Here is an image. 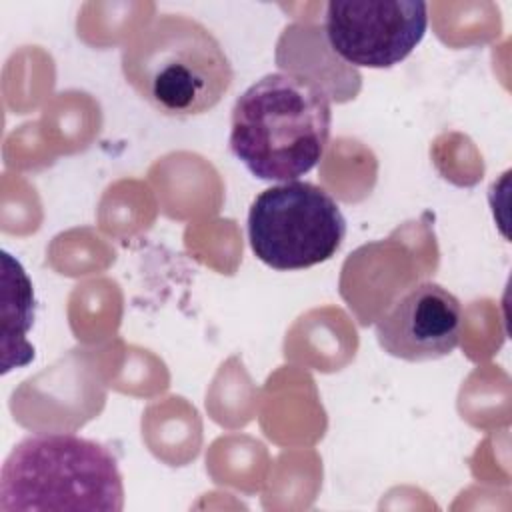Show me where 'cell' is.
<instances>
[{"instance_id": "277c9868", "label": "cell", "mask_w": 512, "mask_h": 512, "mask_svg": "<svg viewBox=\"0 0 512 512\" xmlns=\"http://www.w3.org/2000/svg\"><path fill=\"white\" fill-rule=\"evenodd\" d=\"M346 236L336 200L312 182H282L262 190L248 212V240L274 270H304L330 260Z\"/></svg>"}, {"instance_id": "52a82bcc", "label": "cell", "mask_w": 512, "mask_h": 512, "mask_svg": "<svg viewBox=\"0 0 512 512\" xmlns=\"http://www.w3.org/2000/svg\"><path fill=\"white\" fill-rule=\"evenodd\" d=\"M2 374L34 360V346L26 340L34 324L32 282L12 254L2 252Z\"/></svg>"}, {"instance_id": "6da1fadb", "label": "cell", "mask_w": 512, "mask_h": 512, "mask_svg": "<svg viewBox=\"0 0 512 512\" xmlns=\"http://www.w3.org/2000/svg\"><path fill=\"white\" fill-rule=\"evenodd\" d=\"M330 126V98L318 82L274 72L256 80L234 102L228 142L252 176L292 182L320 162Z\"/></svg>"}, {"instance_id": "8992f818", "label": "cell", "mask_w": 512, "mask_h": 512, "mask_svg": "<svg viewBox=\"0 0 512 512\" xmlns=\"http://www.w3.org/2000/svg\"><path fill=\"white\" fill-rule=\"evenodd\" d=\"M462 320V304L448 288L422 282L402 294L378 318L374 330L386 354L406 362H428L456 350Z\"/></svg>"}, {"instance_id": "5b68a950", "label": "cell", "mask_w": 512, "mask_h": 512, "mask_svg": "<svg viewBox=\"0 0 512 512\" xmlns=\"http://www.w3.org/2000/svg\"><path fill=\"white\" fill-rule=\"evenodd\" d=\"M330 48L358 68H392L406 60L428 28L420 0H332L326 6Z\"/></svg>"}, {"instance_id": "3957f363", "label": "cell", "mask_w": 512, "mask_h": 512, "mask_svg": "<svg viewBox=\"0 0 512 512\" xmlns=\"http://www.w3.org/2000/svg\"><path fill=\"white\" fill-rule=\"evenodd\" d=\"M124 482L114 454L100 442L40 432L22 438L0 472V512H120Z\"/></svg>"}, {"instance_id": "7a4b0ae2", "label": "cell", "mask_w": 512, "mask_h": 512, "mask_svg": "<svg viewBox=\"0 0 512 512\" xmlns=\"http://www.w3.org/2000/svg\"><path fill=\"white\" fill-rule=\"evenodd\" d=\"M122 74L156 112L190 118L220 104L232 64L218 38L184 14H160L124 44Z\"/></svg>"}]
</instances>
